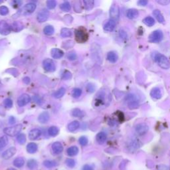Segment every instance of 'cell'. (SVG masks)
<instances>
[{"label": "cell", "instance_id": "cell-1", "mask_svg": "<svg viewBox=\"0 0 170 170\" xmlns=\"http://www.w3.org/2000/svg\"><path fill=\"white\" fill-rule=\"evenodd\" d=\"M112 100L111 94L108 89L102 88L97 92L94 100V106L96 108H104L108 106Z\"/></svg>", "mask_w": 170, "mask_h": 170}, {"label": "cell", "instance_id": "cell-2", "mask_svg": "<svg viewBox=\"0 0 170 170\" xmlns=\"http://www.w3.org/2000/svg\"><path fill=\"white\" fill-rule=\"evenodd\" d=\"M75 40L79 43H84L88 39V34L86 29L83 27H80L75 30Z\"/></svg>", "mask_w": 170, "mask_h": 170}, {"label": "cell", "instance_id": "cell-3", "mask_svg": "<svg viewBox=\"0 0 170 170\" xmlns=\"http://www.w3.org/2000/svg\"><path fill=\"white\" fill-rule=\"evenodd\" d=\"M154 59L161 68L164 69H168L169 68V60L165 55L158 53L154 56Z\"/></svg>", "mask_w": 170, "mask_h": 170}, {"label": "cell", "instance_id": "cell-4", "mask_svg": "<svg viewBox=\"0 0 170 170\" xmlns=\"http://www.w3.org/2000/svg\"><path fill=\"white\" fill-rule=\"evenodd\" d=\"M164 34L161 30H155L153 31L148 37V41L152 43H159L163 39Z\"/></svg>", "mask_w": 170, "mask_h": 170}, {"label": "cell", "instance_id": "cell-5", "mask_svg": "<svg viewBox=\"0 0 170 170\" xmlns=\"http://www.w3.org/2000/svg\"><path fill=\"white\" fill-rule=\"evenodd\" d=\"M22 129V124H17L12 127H8L4 128L3 132L9 136H15L18 134Z\"/></svg>", "mask_w": 170, "mask_h": 170}, {"label": "cell", "instance_id": "cell-6", "mask_svg": "<svg viewBox=\"0 0 170 170\" xmlns=\"http://www.w3.org/2000/svg\"><path fill=\"white\" fill-rule=\"evenodd\" d=\"M126 100L128 103V107L131 110L136 109L139 107V102L136 98V96L133 94H130L127 95Z\"/></svg>", "mask_w": 170, "mask_h": 170}, {"label": "cell", "instance_id": "cell-7", "mask_svg": "<svg viewBox=\"0 0 170 170\" xmlns=\"http://www.w3.org/2000/svg\"><path fill=\"white\" fill-rule=\"evenodd\" d=\"M36 9V4L33 3H27L23 7V8L20 10L19 14L22 15H27L32 13Z\"/></svg>", "mask_w": 170, "mask_h": 170}, {"label": "cell", "instance_id": "cell-8", "mask_svg": "<svg viewBox=\"0 0 170 170\" xmlns=\"http://www.w3.org/2000/svg\"><path fill=\"white\" fill-rule=\"evenodd\" d=\"M43 67L47 72H54L56 70V65L51 58H46L43 62Z\"/></svg>", "mask_w": 170, "mask_h": 170}, {"label": "cell", "instance_id": "cell-9", "mask_svg": "<svg viewBox=\"0 0 170 170\" xmlns=\"http://www.w3.org/2000/svg\"><path fill=\"white\" fill-rule=\"evenodd\" d=\"M12 31V27L5 21L0 22V33L3 35H7L10 33Z\"/></svg>", "mask_w": 170, "mask_h": 170}, {"label": "cell", "instance_id": "cell-10", "mask_svg": "<svg viewBox=\"0 0 170 170\" xmlns=\"http://www.w3.org/2000/svg\"><path fill=\"white\" fill-rule=\"evenodd\" d=\"M119 15H120V11H119L118 6V5L116 4V3H113L110 9V19L116 21V19H118Z\"/></svg>", "mask_w": 170, "mask_h": 170}, {"label": "cell", "instance_id": "cell-11", "mask_svg": "<svg viewBox=\"0 0 170 170\" xmlns=\"http://www.w3.org/2000/svg\"><path fill=\"white\" fill-rule=\"evenodd\" d=\"M31 101V97L27 94H23L17 100V105L19 106L22 107L27 105Z\"/></svg>", "mask_w": 170, "mask_h": 170}, {"label": "cell", "instance_id": "cell-12", "mask_svg": "<svg viewBox=\"0 0 170 170\" xmlns=\"http://www.w3.org/2000/svg\"><path fill=\"white\" fill-rule=\"evenodd\" d=\"M48 15H49V12H48V10L46 9H43L38 13L37 19L39 23L45 22L48 19Z\"/></svg>", "mask_w": 170, "mask_h": 170}, {"label": "cell", "instance_id": "cell-13", "mask_svg": "<svg viewBox=\"0 0 170 170\" xmlns=\"http://www.w3.org/2000/svg\"><path fill=\"white\" fill-rule=\"evenodd\" d=\"M149 130V127L147 124L144 123H141L138 124L136 127V133L140 135V136H143V135L146 134Z\"/></svg>", "mask_w": 170, "mask_h": 170}, {"label": "cell", "instance_id": "cell-14", "mask_svg": "<svg viewBox=\"0 0 170 170\" xmlns=\"http://www.w3.org/2000/svg\"><path fill=\"white\" fill-rule=\"evenodd\" d=\"M116 25V21L110 19L108 21V22L105 23L104 25V30L107 32H112V31L115 29Z\"/></svg>", "mask_w": 170, "mask_h": 170}, {"label": "cell", "instance_id": "cell-15", "mask_svg": "<svg viewBox=\"0 0 170 170\" xmlns=\"http://www.w3.org/2000/svg\"><path fill=\"white\" fill-rule=\"evenodd\" d=\"M17 150L15 147H11L9 148L8 150H5L3 153L2 154V158L5 159H8L12 158L16 153Z\"/></svg>", "mask_w": 170, "mask_h": 170}, {"label": "cell", "instance_id": "cell-16", "mask_svg": "<svg viewBox=\"0 0 170 170\" xmlns=\"http://www.w3.org/2000/svg\"><path fill=\"white\" fill-rule=\"evenodd\" d=\"M52 151H53V153L55 155H58L62 153V152L63 151V146L61 144V142H56L52 145Z\"/></svg>", "mask_w": 170, "mask_h": 170}, {"label": "cell", "instance_id": "cell-17", "mask_svg": "<svg viewBox=\"0 0 170 170\" xmlns=\"http://www.w3.org/2000/svg\"><path fill=\"white\" fill-rule=\"evenodd\" d=\"M150 96L152 98L155 100L160 99L162 97V92L161 91V89L158 87L154 88L151 91Z\"/></svg>", "mask_w": 170, "mask_h": 170}, {"label": "cell", "instance_id": "cell-18", "mask_svg": "<svg viewBox=\"0 0 170 170\" xmlns=\"http://www.w3.org/2000/svg\"><path fill=\"white\" fill-rule=\"evenodd\" d=\"M41 134V131L39 129H33L29 133V138L31 140H35L37 139Z\"/></svg>", "mask_w": 170, "mask_h": 170}, {"label": "cell", "instance_id": "cell-19", "mask_svg": "<svg viewBox=\"0 0 170 170\" xmlns=\"http://www.w3.org/2000/svg\"><path fill=\"white\" fill-rule=\"evenodd\" d=\"M63 55V51L59 49V48H55L51 50V56L53 58H55V59H59V58L62 57Z\"/></svg>", "mask_w": 170, "mask_h": 170}, {"label": "cell", "instance_id": "cell-20", "mask_svg": "<svg viewBox=\"0 0 170 170\" xmlns=\"http://www.w3.org/2000/svg\"><path fill=\"white\" fill-rule=\"evenodd\" d=\"M38 120L41 124H45L49 120V114L48 112H43L38 117Z\"/></svg>", "mask_w": 170, "mask_h": 170}, {"label": "cell", "instance_id": "cell-21", "mask_svg": "<svg viewBox=\"0 0 170 170\" xmlns=\"http://www.w3.org/2000/svg\"><path fill=\"white\" fill-rule=\"evenodd\" d=\"M96 142H98L99 144H103L107 139L106 134L103 132H99L96 135Z\"/></svg>", "mask_w": 170, "mask_h": 170}, {"label": "cell", "instance_id": "cell-22", "mask_svg": "<svg viewBox=\"0 0 170 170\" xmlns=\"http://www.w3.org/2000/svg\"><path fill=\"white\" fill-rule=\"evenodd\" d=\"M139 15V12L136 9H130L128 10L127 12V17L130 19H133L136 18V17Z\"/></svg>", "mask_w": 170, "mask_h": 170}, {"label": "cell", "instance_id": "cell-23", "mask_svg": "<svg viewBox=\"0 0 170 170\" xmlns=\"http://www.w3.org/2000/svg\"><path fill=\"white\" fill-rule=\"evenodd\" d=\"M118 57L117 54L114 51H110L107 55V60L112 63H115L118 61Z\"/></svg>", "mask_w": 170, "mask_h": 170}, {"label": "cell", "instance_id": "cell-24", "mask_svg": "<svg viewBox=\"0 0 170 170\" xmlns=\"http://www.w3.org/2000/svg\"><path fill=\"white\" fill-rule=\"evenodd\" d=\"M37 145L35 143H29L27 145V151L29 154H35L37 151Z\"/></svg>", "mask_w": 170, "mask_h": 170}, {"label": "cell", "instance_id": "cell-25", "mask_svg": "<svg viewBox=\"0 0 170 170\" xmlns=\"http://www.w3.org/2000/svg\"><path fill=\"white\" fill-rule=\"evenodd\" d=\"M153 14L155 17V18L157 19V20L158 21L159 23H164V22H165L164 17V16H163L162 13H161L160 11H159V10L155 9L154 11L153 12Z\"/></svg>", "mask_w": 170, "mask_h": 170}, {"label": "cell", "instance_id": "cell-26", "mask_svg": "<svg viewBox=\"0 0 170 170\" xmlns=\"http://www.w3.org/2000/svg\"><path fill=\"white\" fill-rule=\"evenodd\" d=\"M80 126V124L77 120L72 121V122L70 124H68V130L71 132H73L77 130Z\"/></svg>", "mask_w": 170, "mask_h": 170}, {"label": "cell", "instance_id": "cell-27", "mask_svg": "<svg viewBox=\"0 0 170 170\" xmlns=\"http://www.w3.org/2000/svg\"><path fill=\"white\" fill-rule=\"evenodd\" d=\"M25 164V159L23 158L19 157L17 158L13 161V165L16 168H22Z\"/></svg>", "mask_w": 170, "mask_h": 170}, {"label": "cell", "instance_id": "cell-28", "mask_svg": "<svg viewBox=\"0 0 170 170\" xmlns=\"http://www.w3.org/2000/svg\"><path fill=\"white\" fill-rule=\"evenodd\" d=\"M67 153L69 156H75L78 153V148L77 146H71L68 148L67 150Z\"/></svg>", "mask_w": 170, "mask_h": 170}, {"label": "cell", "instance_id": "cell-29", "mask_svg": "<svg viewBox=\"0 0 170 170\" xmlns=\"http://www.w3.org/2000/svg\"><path fill=\"white\" fill-rule=\"evenodd\" d=\"M59 132V130L57 126H51L48 130V134L51 136H56Z\"/></svg>", "mask_w": 170, "mask_h": 170}, {"label": "cell", "instance_id": "cell-30", "mask_svg": "<svg viewBox=\"0 0 170 170\" xmlns=\"http://www.w3.org/2000/svg\"><path fill=\"white\" fill-rule=\"evenodd\" d=\"M65 92H66L65 88L62 87L55 92L53 95V96L55 97V98H61L65 95Z\"/></svg>", "mask_w": 170, "mask_h": 170}, {"label": "cell", "instance_id": "cell-31", "mask_svg": "<svg viewBox=\"0 0 170 170\" xmlns=\"http://www.w3.org/2000/svg\"><path fill=\"white\" fill-rule=\"evenodd\" d=\"M72 32L71 29L68 28H62L61 31V36L62 38L69 37L72 35Z\"/></svg>", "mask_w": 170, "mask_h": 170}, {"label": "cell", "instance_id": "cell-32", "mask_svg": "<svg viewBox=\"0 0 170 170\" xmlns=\"http://www.w3.org/2000/svg\"><path fill=\"white\" fill-rule=\"evenodd\" d=\"M37 165H38L37 162L35 159H29L28 162H27V168L31 170L35 169L37 168Z\"/></svg>", "mask_w": 170, "mask_h": 170}, {"label": "cell", "instance_id": "cell-33", "mask_svg": "<svg viewBox=\"0 0 170 170\" xmlns=\"http://www.w3.org/2000/svg\"><path fill=\"white\" fill-rule=\"evenodd\" d=\"M83 3H84V7L86 10H91L94 7L95 2L92 0H85L83 1Z\"/></svg>", "mask_w": 170, "mask_h": 170}, {"label": "cell", "instance_id": "cell-34", "mask_svg": "<svg viewBox=\"0 0 170 170\" xmlns=\"http://www.w3.org/2000/svg\"><path fill=\"white\" fill-rule=\"evenodd\" d=\"M143 22L147 26L152 27L155 24V20L152 17H147L143 19Z\"/></svg>", "mask_w": 170, "mask_h": 170}, {"label": "cell", "instance_id": "cell-35", "mask_svg": "<svg viewBox=\"0 0 170 170\" xmlns=\"http://www.w3.org/2000/svg\"><path fill=\"white\" fill-rule=\"evenodd\" d=\"M9 140L8 138L6 136H3L0 137V150L5 148L7 145L8 144Z\"/></svg>", "mask_w": 170, "mask_h": 170}, {"label": "cell", "instance_id": "cell-36", "mask_svg": "<svg viewBox=\"0 0 170 170\" xmlns=\"http://www.w3.org/2000/svg\"><path fill=\"white\" fill-rule=\"evenodd\" d=\"M43 165L47 168H55L57 165V163L53 160H45L43 162Z\"/></svg>", "mask_w": 170, "mask_h": 170}, {"label": "cell", "instance_id": "cell-37", "mask_svg": "<svg viewBox=\"0 0 170 170\" xmlns=\"http://www.w3.org/2000/svg\"><path fill=\"white\" fill-rule=\"evenodd\" d=\"M54 31L55 29L51 25H47L43 29L44 33L47 35H52L54 33Z\"/></svg>", "mask_w": 170, "mask_h": 170}, {"label": "cell", "instance_id": "cell-38", "mask_svg": "<svg viewBox=\"0 0 170 170\" xmlns=\"http://www.w3.org/2000/svg\"><path fill=\"white\" fill-rule=\"evenodd\" d=\"M72 116L77 118H82L84 116V113L80 109L75 108L72 111Z\"/></svg>", "mask_w": 170, "mask_h": 170}, {"label": "cell", "instance_id": "cell-39", "mask_svg": "<svg viewBox=\"0 0 170 170\" xmlns=\"http://www.w3.org/2000/svg\"><path fill=\"white\" fill-rule=\"evenodd\" d=\"M60 8L61 10L64 12H69L71 9V5L69 2H65L64 3H62L60 5Z\"/></svg>", "mask_w": 170, "mask_h": 170}, {"label": "cell", "instance_id": "cell-40", "mask_svg": "<svg viewBox=\"0 0 170 170\" xmlns=\"http://www.w3.org/2000/svg\"><path fill=\"white\" fill-rule=\"evenodd\" d=\"M17 140L20 144H24L26 142V136L25 134H20L17 137Z\"/></svg>", "mask_w": 170, "mask_h": 170}, {"label": "cell", "instance_id": "cell-41", "mask_svg": "<svg viewBox=\"0 0 170 170\" xmlns=\"http://www.w3.org/2000/svg\"><path fill=\"white\" fill-rule=\"evenodd\" d=\"M81 94H82V90L78 88H74L73 91H72V96L76 98H78V97L81 95Z\"/></svg>", "mask_w": 170, "mask_h": 170}, {"label": "cell", "instance_id": "cell-42", "mask_svg": "<svg viewBox=\"0 0 170 170\" xmlns=\"http://www.w3.org/2000/svg\"><path fill=\"white\" fill-rule=\"evenodd\" d=\"M65 163H66V165H67L68 168H74L76 165L75 161L73 159H71V158H68L66 159Z\"/></svg>", "mask_w": 170, "mask_h": 170}, {"label": "cell", "instance_id": "cell-43", "mask_svg": "<svg viewBox=\"0 0 170 170\" xmlns=\"http://www.w3.org/2000/svg\"><path fill=\"white\" fill-rule=\"evenodd\" d=\"M139 147V141L138 140L132 141L131 143L130 144V148L132 149V150H136V149H138Z\"/></svg>", "mask_w": 170, "mask_h": 170}, {"label": "cell", "instance_id": "cell-44", "mask_svg": "<svg viewBox=\"0 0 170 170\" xmlns=\"http://www.w3.org/2000/svg\"><path fill=\"white\" fill-rule=\"evenodd\" d=\"M57 5V2L54 0H48L47 2V6L49 9H54Z\"/></svg>", "mask_w": 170, "mask_h": 170}, {"label": "cell", "instance_id": "cell-45", "mask_svg": "<svg viewBox=\"0 0 170 170\" xmlns=\"http://www.w3.org/2000/svg\"><path fill=\"white\" fill-rule=\"evenodd\" d=\"M3 105L7 108H11L13 106V101L10 98H6L4 102H3Z\"/></svg>", "mask_w": 170, "mask_h": 170}, {"label": "cell", "instance_id": "cell-46", "mask_svg": "<svg viewBox=\"0 0 170 170\" xmlns=\"http://www.w3.org/2000/svg\"><path fill=\"white\" fill-rule=\"evenodd\" d=\"M74 45V41H65L64 42L63 45H62V46H64L65 48L66 49H67V48H70L71 47H72Z\"/></svg>", "mask_w": 170, "mask_h": 170}, {"label": "cell", "instance_id": "cell-47", "mask_svg": "<svg viewBox=\"0 0 170 170\" xmlns=\"http://www.w3.org/2000/svg\"><path fill=\"white\" fill-rule=\"evenodd\" d=\"M9 13V9L6 6L0 7V15H6Z\"/></svg>", "mask_w": 170, "mask_h": 170}, {"label": "cell", "instance_id": "cell-48", "mask_svg": "<svg viewBox=\"0 0 170 170\" xmlns=\"http://www.w3.org/2000/svg\"><path fill=\"white\" fill-rule=\"evenodd\" d=\"M67 58L70 61H74L77 58V54L75 51H71L67 55Z\"/></svg>", "mask_w": 170, "mask_h": 170}, {"label": "cell", "instance_id": "cell-49", "mask_svg": "<svg viewBox=\"0 0 170 170\" xmlns=\"http://www.w3.org/2000/svg\"><path fill=\"white\" fill-rule=\"evenodd\" d=\"M71 77H72L71 72H69L68 71H65L62 75V78L64 80H68L71 78Z\"/></svg>", "mask_w": 170, "mask_h": 170}, {"label": "cell", "instance_id": "cell-50", "mask_svg": "<svg viewBox=\"0 0 170 170\" xmlns=\"http://www.w3.org/2000/svg\"><path fill=\"white\" fill-rule=\"evenodd\" d=\"M86 91H87V92H88L90 93H92L95 91V86L91 84V83H89V84L86 85Z\"/></svg>", "mask_w": 170, "mask_h": 170}, {"label": "cell", "instance_id": "cell-51", "mask_svg": "<svg viewBox=\"0 0 170 170\" xmlns=\"http://www.w3.org/2000/svg\"><path fill=\"white\" fill-rule=\"evenodd\" d=\"M79 143L81 145H83V146H85L86 144H88V138L85 137V136H81V138H79Z\"/></svg>", "mask_w": 170, "mask_h": 170}, {"label": "cell", "instance_id": "cell-52", "mask_svg": "<svg viewBox=\"0 0 170 170\" xmlns=\"http://www.w3.org/2000/svg\"><path fill=\"white\" fill-rule=\"evenodd\" d=\"M157 2L162 5H167L170 3L169 0H159V1H157Z\"/></svg>", "mask_w": 170, "mask_h": 170}, {"label": "cell", "instance_id": "cell-53", "mask_svg": "<svg viewBox=\"0 0 170 170\" xmlns=\"http://www.w3.org/2000/svg\"><path fill=\"white\" fill-rule=\"evenodd\" d=\"M82 170H94V168L91 165L86 164L83 166Z\"/></svg>", "mask_w": 170, "mask_h": 170}, {"label": "cell", "instance_id": "cell-54", "mask_svg": "<svg viewBox=\"0 0 170 170\" xmlns=\"http://www.w3.org/2000/svg\"><path fill=\"white\" fill-rule=\"evenodd\" d=\"M118 119L120 120V122H122L123 121H124V114H123V113L120 112V111H118Z\"/></svg>", "mask_w": 170, "mask_h": 170}, {"label": "cell", "instance_id": "cell-55", "mask_svg": "<svg viewBox=\"0 0 170 170\" xmlns=\"http://www.w3.org/2000/svg\"><path fill=\"white\" fill-rule=\"evenodd\" d=\"M148 2L146 1V0H140V1H139V2H138V4H139L140 5H141V6L146 5L148 4Z\"/></svg>", "mask_w": 170, "mask_h": 170}, {"label": "cell", "instance_id": "cell-56", "mask_svg": "<svg viewBox=\"0 0 170 170\" xmlns=\"http://www.w3.org/2000/svg\"><path fill=\"white\" fill-rule=\"evenodd\" d=\"M15 122V118L14 117H10L9 118V124H13Z\"/></svg>", "mask_w": 170, "mask_h": 170}, {"label": "cell", "instance_id": "cell-57", "mask_svg": "<svg viewBox=\"0 0 170 170\" xmlns=\"http://www.w3.org/2000/svg\"><path fill=\"white\" fill-rule=\"evenodd\" d=\"M23 82L25 83V84L28 85L29 83L30 82V78L29 77H25L23 78Z\"/></svg>", "mask_w": 170, "mask_h": 170}, {"label": "cell", "instance_id": "cell-58", "mask_svg": "<svg viewBox=\"0 0 170 170\" xmlns=\"http://www.w3.org/2000/svg\"><path fill=\"white\" fill-rule=\"evenodd\" d=\"M8 170H16V169H14V168H9V169H8Z\"/></svg>", "mask_w": 170, "mask_h": 170}]
</instances>
